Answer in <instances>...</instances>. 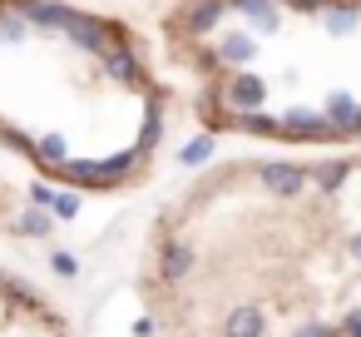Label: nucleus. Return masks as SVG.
<instances>
[{
	"instance_id": "f257e3e1",
	"label": "nucleus",
	"mask_w": 361,
	"mask_h": 337,
	"mask_svg": "<svg viewBox=\"0 0 361 337\" xmlns=\"http://www.w3.org/2000/svg\"><path fill=\"white\" fill-rule=\"evenodd\" d=\"M139 337H361V154L247 159L154 228Z\"/></svg>"
},
{
	"instance_id": "f03ea898",
	"label": "nucleus",
	"mask_w": 361,
	"mask_h": 337,
	"mask_svg": "<svg viewBox=\"0 0 361 337\" xmlns=\"http://www.w3.org/2000/svg\"><path fill=\"white\" fill-rule=\"evenodd\" d=\"M178 30L213 129L361 144V0H188Z\"/></svg>"
},
{
	"instance_id": "7ed1b4c3",
	"label": "nucleus",
	"mask_w": 361,
	"mask_h": 337,
	"mask_svg": "<svg viewBox=\"0 0 361 337\" xmlns=\"http://www.w3.org/2000/svg\"><path fill=\"white\" fill-rule=\"evenodd\" d=\"M0 337H70V332L25 278L0 268Z\"/></svg>"
},
{
	"instance_id": "20e7f679",
	"label": "nucleus",
	"mask_w": 361,
	"mask_h": 337,
	"mask_svg": "<svg viewBox=\"0 0 361 337\" xmlns=\"http://www.w3.org/2000/svg\"><path fill=\"white\" fill-rule=\"evenodd\" d=\"M65 35H70L85 55H99V60H104L114 45H129V35H124L119 25H109V20H99V16H85V11H75V16H70Z\"/></svg>"
},
{
	"instance_id": "39448f33",
	"label": "nucleus",
	"mask_w": 361,
	"mask_h": 337,
	"mask_svg": "<svg viewBox=\"0 0 361 337\" xmlns=\"http://www.w3.org/2000/svg\"><path fill=\"white\" fill-rule=\"evenodd\" d=\"M20 16H25L30 25H60V30H65L75 11H70V6H40V0H25V6H20Z\"/></svg>"
},
{
	"instance_id": "423d86ee",
	"label": "nucleus",
	"mask_w": 361,
	"mask_h": 337,
	"mask_svg": "<svg viewBox=\"0 0 361 337\" xmlns=\"http://www.w3.org/2000/svg\"><path fill=\"white\" fill-rule=\"evenodd\" d=\"M25 30H30V20H25L20 11H16V16H0V40H6V45H20Z\"/></svg>"
}]
</instances>
